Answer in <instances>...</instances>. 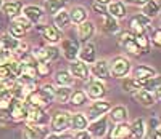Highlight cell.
Segmentation results:
<instances>
[{
    "mask_svg": "<svg viewBox=\"0 0 161 139\" xmlns=\"http://www.w3.org/2000/svg\"><path fill=\"white\" fill-rule=\"evenodd\" d=\"M110 67V75L116 77V78H126L130 74V61L124 56H116L111 59V62L108 64Z\"/></svg>",
    "mask_w": 161,
    "mask_h": 139,
    "instance_id": "6da1fadb",
    "label": "cell"
},
{
    "mask_svg": "<svg viewBox=\"0 0 161 139\" xmlns=\"http://www.w3.org/2000/svg\"><path fill=\"white\" fill-rule=\"evenodd\" d=\"M69 120L71 114L61 110V112H55L50 118V130L53 133H64L66 130H69Z\"/></svg>",
    "mask_w": 161,
    "mask_h": 139,
    "instance_id": "7a4b0ae2",
    "label": "cell"
},
{
    "mask_svg": "<svg viewBox=\"0 0 161 139\" xmlns=\"http://www.w3.org/2000/svg\"><path fill=\"white\" fill-rule=\"evenodd\" d=\"M28 114H26V120L29 122V125H39V127H47L48 125V115L45 114L44 109L32 107V106H26Z\"/></svg>",
    "mask_w": 161,
    "mask_h": 139,
    "instance_id": "3957f363",
    "label": "cell"
},
{
    "mask_svg": "<svg viewBox=\"0 0 161 139\" xmlns=\"http://www.w3.org/2000/svg\"><path fill=\"white\" fill-rule=\"evenodd\" d=\"M110 109H111V102L110 101H105V99H98V101H93L89 109H87V120L92 118V120H95L102 115H105L106 112H110Z\"/></svg>",
    "mask_w": 161,
    "mask_h": 139,
    "instance_id": "277c9868",
    "label": "cell"
},
{
    "mask_svg": "<svg viewBox=\"0 0 161 139\" xmlns=\"http://www.w3.org/2000/svg\"><path fill=\"white\" fill-rule=\"evenodd\" d=\"M118 43L123 47L127 53L134 54V56H139V54H140V48L137 47L136 40H134L132 32H121L118 35Z\"/></svg>",
    "mask_w": 161,
    "mask_h": 139,
    "instance_id": "5b68a950",
    "label": "cell"
},
{
    "mask_svg": "<svg viewBox=\"0 0 161 139\" xmlns=\"http://www.w3.org/2000/svg\"><path fill=\"white\" fill-rule=\"evenodd\" d=\"M26 114H28V109H26L24 101L13 98L8 109V117L15 122H19V120H26Z\"/></svg>",
    "mask_w": 161,
    "mask_h": 139,
    "instance_id": "8992f818",
    "label": "cell"
},
{
    "mask_svg": "<svg viewBox=\"0 0 161 139\" xmlns=\"http://www.w3.org/2000/svg\"><path fill=\"white\" fill-rule=\"evenodd\" d=\"M37 29L40 31V34H42L44 40L47 42L48 45H57L61 42V32L60 29H57L55 26H36Z\"/></svg>",
    "mask_w": 161,
    "mask_h": 139,
    "instance_id": "52a82bcc",
    "label": "cell"
},
{
    "mask_svg": "<svg viewBox=\"0 0 161 139\" xmlns=\"http://www.w3.org/2000/svg\"><path fill=\"white\" fill-rule=\"evenodd\" d=\"M92 72V75L95 77V80L105 82L110 78V67H108V61L106 59H98L92 62V69H89Z\"/></svg>",
    "mask_w": 161,
    "mask_h": 139,
    "instance_id": "ba28073f",
    "label": "cell"
},
{
    "mask_svg": "<svg viewBox=\"0 0 161 139\" xmlns=\"http://www.w3.org/2000/svg\"><path fill=\"white\" fill-rule=\"evenodd\" d=\"M79 42L74 38H64L61 42V51H63V56L68 59L69 62L77 59V54H79Z\"/></svg>",
    "mask_w": 161,
    "mask_h": 139,
    "instance_id": "9c48e42d",
    "label": "cell"
},
{
    "mask_svg": "<svg viewBox=\"0 0 161 139\" xmlns=\"http://www.w3.org/2000/svg\"><path fill=\"white\" fill-rule=\"evenodd\" d=\"M89 69H90V67H89L86 62H82L80 59H74V61H71V64H69V71H68V72H69L74 78L87 80L89 75H90Z\"/></svg>",
    "mask_w": 161,
    "mask_h": 139,
    "instance_id": "30bf717a",
    "label": "cell"
},
{
    "mask_svg": "<svg viewBox=\"0 0 161 139\" xmlns=\"http://www.w3.org/2000/svg\"><path fill=\"white\" fill-rule=\"evenodd\" d=\"M92 136H97V137H103L106 134V130H108V118L106 117H98L95 118L90 125H87V128H86Z\"/></svg>",
    "mask_w": 161,
    "mask_h": 139,
    "instance_id": "8fae6325",
    "label": "cell"
},
{
    "mask_svg": "<svg viewBox=\"0 0 161 139\" xmlns=\"http://www.w3.org/2000/svg\"><path fill=\"white\" fill-rule=\"evenodd\" d=\"M48 134V128L39 125H26L23 130V139H45Z\"/></svg>",
    "mask_w": 161,
    "mask_h": 139,
    "instance_id": "7c38bea8",
    "label": "cell"
},
{
    "mask_svg": "<svg viewBox=\"0 0 161 139\" xmlns=\"http://www.w3.org/2000/svg\"><path fill=\"white\" fill-rule=\"evenodd\" d=\"M152 19L147 18L145 15L139 13L136 15L132 19H130V31H132V35H140V34H145L147 32V26H150Z\"/></svg>",
    "mask_w": 161,
    "mask_h": 139,
    "instance_id": "4fadbf2b",
    "label": "cell"
},
{
    "mask_svg": "<svg viewBox=\"0 0 161 139\" xmlns=\"http://www.w3.org/2000/svg\"><path fill=\"white\" fill-rule=\"evenodd\" d=\"M86 94L89 96L90 99H93V101L103 99V96L106 94V87H105V83L100 82V80H92V82H89Z\"/></svg>",
    "mask_w": 161,
    "mask_h": 139,
    "instance_id": "5bb4252c",
    "label": "cell"
},
{
    "mask_svg": "<svg viewBox=\"0 0 161 139\" xmlns=\"http://www.w3.org/2000/svg\"><path fill=\"white\" fill-rule=\"evenodd\" d=\"M77 58L82 61V62H86L87 66L92 64L93 61H97V47H95V43H92V42L84 43L82 48H79Z\"/></svg>",
    "mask_w": 161,
    "mask_h": 139,
    "instance_id": "9a60e30c",
    "label": "cell"
},
{
    "mask_svg": "<svg viewBox=\"0 0 161 139\" xmlns=\"http://www.w3.org/2000/svg\"><path fill=\"white\" fill-rule=\"evenodd\" d=\"M23 16L34 26L44 18V8L39 5H26L23 7Z\"/></svg>",
    "mask_w": 161,
    "mask_h": 139,
    "instance_id": "2e32d148",
    "label": "cell"
},
{
    "mask_svg": "<svg viewBox=\"0 0 161 139\" xmlns=\"http://www.w3.org/2000/svg\"><path fill=\"white\" fill-rule=\"evenodd\" d=\"M158 75V72L155 71L153 67H150V66H137L136 69L132 71V78H136V80H139V82H147V80H150V78H153V77H156Z\"/></svg>",
    "mask_w": 161,
    "mask_h": 139,
    "instance_id": "e0dca14e",
    "label": "cell"
},
{
    "mask_svg": "<svg viewBox=\"0 0 161 139\" xmlns=\"http://www.w3.org/2000/svg\"><path fill=\"white\" fill-rule=\"evenodd\" d=\"M77 35H79V40L82 42V43H87V42L93 37V34H95V24H93L92 21H84L77 24Z\"/></svg>",
    "mask_w": 161,
    "mask_h": 139,
    "instance_id": "ac0fdd59",
    "label": "cell"
},
{
    "mask_svg": "<svg viewBox=\"0 0 161 139\" xmlns=\"http://www.w3.org/2000/svg\"><path fill=\"white\" fill-rule=\"evenodd\" d=\"M106 15H110L114 19H123L126 18V3L116 0V2H110L106 5Z\"/></svg>",
    "mask_w": 161,
    "mask_h": 139,
    "instance_id": "d6986e66",
    "label": "cell"
},
{
    "mask_svg": "<svg viewBox=\"0 0 161 139\" xmlns=\"http://www.w3.org/2000/svg\"><path fill=\"white\" fill-rule=\"evenodd\" d=\"M129 128H130V139H143L147 134V127L143 118H136L129 125Z\"/></svg>",
    "mask_w": 161,
    "mask_h": 139,
    "instance_id": "ffe728a7",
    "label": "cell"
},
{
    "mask_svg": "<svg viewBox=\"0 0 161 139\" xmlns=\"http://www.w3.org/2000/svg\"><path fill=\"white\" fill-rule=\"evenodd\" d=\"M89 125V120L86 117V114L82 112H76V114H71V120H69V128L74 130V131H82L87 128Z\"/></svg>",
    "mask_w": 161,
    "mask_h": 139,
    "instance_id": "44dd1931",
    "label": "cell"
},
{
    "mask_svg": "<svg viewBox=\"0 0 161 139\" xmlns=\"http://www.w3.org/2000/svg\"><path fill=\"white\" fill-rule=\"evenodd\" d=\"M2 10L5 13V16H8L10 19H13V18L19 16V13L23 10V3L19 2V0H10V2H7V3L2 5Z\"/></svg>",
    "mask_w": 161,
    "mask_h": 139,
    "instance_id": "7402d4cb",
    "label": "cell"
},
{
    "mask_svg": "<svg viewBox=\"0 0 161 139\" xmlns=\"http://www.w3.org/2000/svg\"><path fill=\"white\" fill-rule=\"evenodd\" d=\"M110 139H130V128L129 125L124 123H116V127L110 133Z\"/></svg>",
    "mask_w": 161,
    "mask_h": 139,
    "instance_id": "603a6c76",
    "label": "cell"
},
{
    "mask_svg": "<svg viewBox=\"0 0 161 139\" xmlns=\"http://www.w3.org/2000/svg\"><path fill=\"white\" fill-rule=\"evenodd\" d=\"M129 117V112L124 106H114L110 109V120L113 123H124Z\"/></svg>",
    "mask_w": 161,
    "mask_h": 139,
    "instance_id": "cb8c5ba5",
    "label": "cell"
},
{
    "mask_svg": "<svg viewBox=\"0 0 161 139\" xmlns=\"http://www.w3.org/2000/svg\"><path fill=\"white\" fill-rule=\"evenodd\" d=\"M66 3H68V0H45L44 2V11H47L52 16H55L57 13L64 10Z\"/></svg>",
    "mask_w": 161,
    "mask_h": 139,
    "instance_id": "d4e9b609",
    "label": "cell"
},
{
    "mask_svg": "<svg viewBox=\"0 0 161 139\" xmlns=\"http://www.w3.org/2000/svg\"><path fill=\"white\" fill-rule=\"evenodd\" d=\"M134 99H136L139 104H142L143 107H152L156 102L153 93L145 91V90H139L137 93H134Z\"/></svg>",
    "mask_w": 161,
    "mask_h": 139,
    "instance_id": "484cf974",
    "label": "cell"
},
{
    "mask_svg": "<svg viewBox=\"0 0 161 139\" xmlns=\"http://www.w3.org/2000/svg\"><path fill=\"white\" fill-rule=\"evenodd\" d=\"M68 15H69L71 22H74V24H80V22L87 21V10L84 7H80V5H74L68 11Z\"/></svg>",
    "mask_w": 161,
    "mask_h": 139,
    "instance_id": "4316f807",
    "label": "cell"
},
{
    "mask_svg": "<svg viewBox=\"0 0 161 139\" xmlns=\"http://www.w3.org/2000/svg\"><path fill=\"white\" fill-rule=\"evenodd\" d=\"M102 24H103V31L108 32V34H116L119 32V22L118 19L111 18L110 15H102Z\"/></svg>",
    "mask_w": 161,
    "mask_h": 139,
    "instance_id": "83f0119b",
    "label": "cell"
},
{
    "mask_svg": "<svg viewBox=\"0 0 161 139\" xmlns=\"http://www.w3.org/2000/svg\"><path fill=\"white\" fill-rule=\"evenodd\" d=\"M55 83L58 87H68V88H71V85L74 83V77L68 71H58V72H55Z\"/></svg>",
    "mask_w": 161,
    "mask_h": 139,
    "instance_id": "f1b7e54d",
    "label": "cell"
},
{
    "mask_svg": "<svg viewBox=\"0 0 161 139\" xmlns=\"http://www.w3.org/2000/svg\"><path fill=\"white\" fill-rule=\"evenodd\" d=\"M142 87H143V83L142 82H139V80H136V78H123V82H121V88H123L126 93H137L139 90H142Z\"/></svg>",
    "mask_w": 161,
    "mask_h": 139,
    "instance_id": "f546056e",
    "label": "cell"
},
{
    "mask_svg": "<svg viewBox=\"0 0 161 139\" xmlns=\"http://www.w3.org/2000/svg\"><path fill=\"white\" fill-rule=\"evenodd\" d=\"M142 15H145L150 19H153L159 15V5H158L156 0H148V2L142 7Z\"/></svg>",
    "mask_w": 161,
    "mask_h": 139,
    "instance_id": "4dcf8cb0",
    "label": "cell"
},
{
    "mask_svg": "<svg viewBox=\"0 0 161 139\" xmlns=\"http://www.w3.org/2000/svg\"><path fill=\"white\" fill-rule=\"evenodd\" d=\"M18 45H19V40L11 37L10 34H3L2 37H0V47L8 50V51H16Z\"/></svg>",
    "mask_w": 161,
    "mask_h": 139,
    "instance_id": "1f68e13d",
    "label": "cell"
},
{
    "mask_svg": "<svg viewBox=\"0 0 161 139\" xmlns=\"http://www.w3.org/2000/svg\"><path fill=\"white\" fill-rule=\"evenodd\" d=\"M69 94H71V88H68V87H57L55 90H53V99L64 104V102H68Z\"/></svg>",
    "mask_w": 161,
    "mask_h": 139,
    "instance_id": "d6a6232c",
    "label": "cell"
},
{
    "mask_svg": "<svg viewBox=\"0 0 161 139\" xmlns=\"http://www.w3.org/2000/svg\"><path fill=\"white\" fill-rule=\"evenodd\" d=\"M53 21H55V27H57V29H66V27L71 24L68 11H64V10H61L60 13H57L55 18H53Z\"/></svg>",
    "mask_w": 161,
    "mask_h": 139,
    "instance_id": "836d02e7",
    "label": "cell"
},
{
    "mask_svg": "<svg viewBox=\"0 0 161 139\" xmlns=\"http://www.w3.org/2000/svg\"><path fill=\"white\" fill-rule=\"evenodd\" d=\"M73 106H82V104H86V101H87V94H86V91L84 90H76V91H71V94H69V99H68Z\"/></svg>",
    "mask_w": 161,
    "mask_h": 139,
    "instance_id": "e575fe53",
    "label": "cell"
},
{
    "mask_svg": "<svg viewBox=\"0 0 161 139\" xmlns=\"http://www.w3.org/2000/svg\"><path fill=\"white\" fill-rule=\"evenodd\" d=\"M137 47L140 48V53H148L150 51V38L147 37V34H140V35H134Z\"/></svg>",
    "mask_w": 161,
    "mask_h": 139,
    "instance_id": "d590c367",
    "label": "cell"
},
{
    "mask_svg": "<svg viewBox=\"0 0 161 139\" xmlns=\"http://www.w3.org/2000/svg\"><path fill=\"white\" fill-rule=\"evenodd\" d=\"M26 32H28V31H26L23 26H19L16 21H13V19H11V22H10V32H8L11 37H15V38H21V37H24V35H26Z\"/></svg>",
    "mask_w": 161,
    "mask_h": 139,
    "instance_id": "8d00e7d4",
    "label": "cell"
},
{
    "mask_svg": "<svg viewBox=\"0 0 161 139\" xmlns=\"http://www.w3.org/2000/svg\"><path fill=\"white\" fill-rule=\"evenodd\" d=\"M142 90L150 91V93H153V91H159V77L156 75V77H153V78H150V80L143 82Z\"/></svg>",
    "mask_w": 161,
    "mask_h": 139,
    "instance_id": "74e56055",
    "label": "cell"
},
{
    "mask_svg": "<svg viewBox=\"0 0 161 139\" xmlns=\"http://www.w3.org/2000/svg\"><path fill=\"white\" fill-rule=\"evenodd\" d=\"M45 51H47V61H57L60 58V50L55 47V45H48L45 47Z\"/></svg>",
    "mask_w": 161,
    "mask_h": 139,
    "instance_id": "f35d334b",
    "label": "cell"
},
{
    "mask_svg": "<svg viewBox=\"0 0 161 139\" xmlns=\"http://www.w3.org/2000/svg\"><path fill=\"white\" fill-rule=\"evenodd\" d=\"M36 74H37V77H47L50 74V64L48 62H37Z\"/></svg>",
    "mask_w": 161,
    "mask_h": 139,
    "instance_id": "ab89813d",
    "label": "cell"
},
{
    "mask_svg": "<svg viewBox=\"0 0 161 139\" xmlns=\"http://www.w3.org/2000/svg\"><path fill=\"white\" fill-rule=\"evenodd\" d=\"M150 45H153L155 48H159L161 47V31L159 29H155L152 38H150Z\"/></svg>",
    "mask_w": 161,
    "mask_h": 139,
    "instance_id": "60d3db41",
    "label": "cell"
},
{
    "mask_svg": "<svg viewBox=\"0 0 161 139\" xmlns=\"http://www.w3.org/2000/svg\"><path fill=\"white\" fill-rule=\"evenodd\" d=\"M45 139H74V134L71 133H53V134H48Z\"/></svg>",
    "mask_w": 161,
    "mask_h": 139,
    "instance_id": "b9f144b4",
    "label": "cell"
},
{
    "mask_svg": "<svg viewBox=\"0 0 161 139\" xmlns=\"http://www.w3.org/2000/svg\"><path fill=\"white\" fill-rule=\"evenodd\" d=\"M13 21H16V22H18L19 26H23L26 31H29L31 27H32V24H31V22H29L28 19H26L24 16H16V18H13Z\"/></svg>",
    "mask_w": 161,
    "mask_h": 139,
    "instance_id": "7bdbcfd3",
    "label": "cell"
},
{
    "mask_svg": "<svg viewBox=\"0 0 161 139\" xmlns=\"http://www.w3.org/2000/svg\"><path fill=\"white\" fill-rule=\"evenodd\" d=\"M74 139H92V134H90L87 130H82V131H76V134H74Z\"/></svg>",
    "mask_w": 161,
    "mask_h": 139,
    "instance_id": "ee69618b",
    "label": "cell"
},
{
    "mask_svg": "<svg viewBox=\"0 0 161 139\" xmlns=\"http://www.w3.org/2000/svg\"><path fill=\"white\" fill-rule=\"evenodd\" d=\"M92 8L95 13H100V15H105L106 13V5H102V3H97V2H93Z\"/></svg>",
    "mask_w": 161,
    "mask_h": 139,
    "instance_id": "f6af8a7d",
    "label": "cell"
},
{
    "mask_svg": "<svg viewBox=\"0 0 161 139\" xmlns=\"http://www.w3.org/2000/svg\"><path fill=\"white\" fill-rule=\"evenodd\" d=\"M150 131H159V120H158V117L150 118Z\"/></svg>",
    "mask_w": 161,
    "mask_h": 139,
    "instance_id": "bcb514c9",
    "label": "cell"
},
{
    "mask_svg": "<svg viewBox=\"0 0 161 139\" xmlns=\"http://www.w3.org/2000/svg\"><path fill=\"white\" fill-rule=\"evenodd\" d=\"M129 3H132V5H139V7H143L148 0H127Z\"/></svg>",
    "mask_w": 161,
    "mask_h": 139,
    "instance_id": "7dc6e473",
    "label": "cell"
},
{
    "mask_svg": "<svg viewBox=\"0 0 161 139\" xmlns=\"http://www.w3.org/2000/svg\"><path fill=\"white\" fill-rule=\"evenodd\" d=\"M95 2H97V3H102V5H108L111 0H95Z\"/></svg>",
    "mask_w": 161,
    "mask_h": 139,
    "instance_id": "c3c4849f",
    "label": "cell"
},
{
    "mask_svg": "<svg viewBox=\"0 0 161 139\" xmlns=\"http://www.w3.org/2000/svg\"><path fill=\"white\" fill-rule=\"evenodd\" d=\"M2 5H3V0H0V8H2Z\"/></svg>",
    "mask_w": 161,
    "mask_h": 139,
    "instance_id": "681fc988",
    "label": "cell"
}]
</instances>
